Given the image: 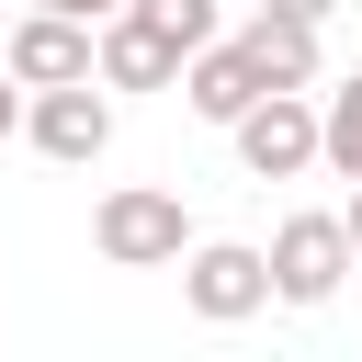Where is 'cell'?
<instances>
[{"label":"cell","instance_id":"15","mask_svg":"<svg viewBox=\"0 0 362 362\" xmlns=\"http://www.w3.org/2000/svg\"><path fill=\"white\" fill-rule=\"evenodd\" d=\"M339 215H351V260H362V181H351V204H339Z\"/></svg>","mask_w":362,"mask_h":362},{"label":"cell","instance_id":"10","mask_svg":"<svg viewBox=\"0 0 362 362\" xmlns=\"http://www.w3.org/2000/svg\"><path fill=\"white\" fill-rule=\"evenodd\" d=\"M317 170H339V181H362V68L317 90Z\"/></svg>","mask_w":362,"mask_h":362},{"label":"cell","instance_id":"11","mask_svg":"<svg viewBox=\"0 0 362 362\" xmlns=\"http://www.w3.org/2000/svg\"><path fill=\"white\" fill-rule=\"evenodd\" d=\"M136 11H158L181 45H215V34H226V0H136Z\"/></svg>","mask_w":362,"mask_h":362},{"label":"cell","instance_id":"8","mask_svg":"<svg viewBox=\"0 0 362 362\" xmlns=\"http://www.w3.org/2000/svg\"><path fill=\"white\" fill-rule=\"evenodd\" d=\"M317 34H328V23H305V11H272V0L238 23V45L260 57V79H272V90H317V79H328V45H317Z\"/></svg>","mask_w":362,"mask_h":362},{"label":"cell","instance_id":"6","mask_svg":"<svg viewBox=\"0 0 362 362\" xmlns=\"http://www.w3.org/2000/svg\"><path fill=\"white\" fill-rule=\"evenodd\" d=\"M90 34H102V23H79V11H45V0H34V11L0 34V68H11L23 90H57V79H102V68H90Z\"/></svg>","mask_w":362,"mask_h":362},{"label":"cell","instance_id":"2","mask_svg":"<svg viewBox=\"0 0 362 362\" xmlns=\"http://www.w3.org/2000/svg\"><path fill=\"white\" fill-rule=\"evenodd\" d=\"M362 260H351V215H283L272 226V305H328L339 283H351Z\"/></svg>","mask_w":362,"mask_h":362},{"label":"cell","instance_id":"14","mask_svg":"<svg viewBox=\"0 0 362 362\" xmlns=\"http://www.w3.org/2000/svg\"><path fill=\"white\" fill-rule=\"evenodd\" d=\"M272 11H305V23H328V11H339V0H272Z\"/></svg>","mask_w":362,"mask_h":362},{"label":"cell","instance_id":"7","mask_svg":"<svg viewBox=\"0 0 362 362\" xmlns=\"http://www.w3.org/2000/svg\"><path fill=\"white\" fill-rule=\"evenodd\" d=\"M181 57H192V45H181L158 11H136V0H124V11H102V34H90V68H102L113 90H170V79H181Z\"/></svg>","mask_w":362,"mask_h":362},{"label":"cell","instance_id":"13","mask_svg":"<svg viewBox=\"0 0 362 362\" xmlns=\"http://www.w3.org/2000/svg\"><path fill=\"white\" fill-rule=\"evenodd\" d=\"M45 11H79V23H102V11H124V0H45Z\"/></svg>","mask_w":362,"mask_h":362},{"label":"cell","instance_id":"12","mask_svg":"<svg viewBox=\"0 0 362 362\" xmlns=\"http://www.w3.org/2000/svg\"><path fill=\"white\" fill-rule=\"evenodd\" d=\"M23 102H34V90H23L11 68H0V136H23Z\"/></svg>","mask_w":362,"mask_h":362},{"label":"cell","instance_id":"1","mask_svg":"<svg viewBox=\"0 0 362 362\" xmlns=\"http://www.w3.org/2000/svg\"><path fill=\"white\" fill-rule=\"evenodd\" d=\"M90 249H102L113 272H181L192 215H181V192H158V181H113V192L90 204Z\"/></svg>","mask_w":362,"mask_h":362},{"label":"cell","instance_id":"16","mask_svg":"<svg viewBox=\"0 0 362 362\" xmlns=\"http://www.w3.org/2000/svg\"><path fill=\"white\" fill-rule=\"evenodd\" d=\"M0 34H11V23H0Z\"/></svg>","mask_w":362,"mask_h":362},{"label":"cell","instance_id":"5","mask_svg":"<svg viewBox=\"0 0 362 362\" xmlns=\"http://www.w3.org/2000/svg\"><path fill=\"white\" fill-rule=\"evenodd\" d=\"M23 136H34L57 170H90V158L113 147V79H57V90H34V102H23Z\"/></svg>","mask_w":362,"mask_h":362},{"label":"cell","instance_id":"9","mask_svg":"<svg viewBox=\"0 0 362 362\" xmlns=\"http://www.w3.org/2000/svg\"><path fill=\"white\" fill-rule=\"evenodd\" d=\"M260 90H272V79H260V57H249L238 34H215V45H192V57H181V102H192L204 124H238Z\"/></svg>","mask_w":362,"mask_h":362},{"label":"cell","instance_id":"4","mask_svg":"<svg viewBox=\"0 0 362 362\" xmlns=\"http://www.w3.org/2000/svg\"><path fill=\"white\" fill-rule=\"evenodd\" d=\"M226 136H238V170L249 181H305L317 170V90H260Z\"/></svg>","mask_w":362,"mask_h":362},{"label":"cell","instance_id":"3","mask_svg":"<svg viewBox=\"0 0 362 362\" xmlns=\"http://www.w3.org/2000/svg\"><path fill=\"white\" fill-rule=\"evenodd\" d=\"M181 305H192L204 328L260 317V305H272V249H249V238H192V249H181Z\"/></svg>","mask_w":362,"mask_h":362}]
</instances>
